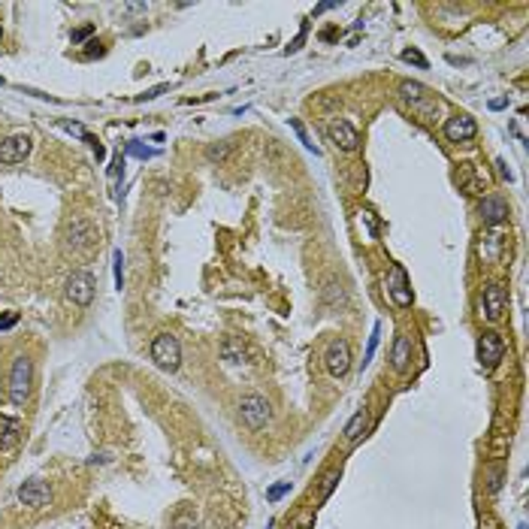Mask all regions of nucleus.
<instances>
[{
    "mask_svg": "<svg viewBox=\"0 0 529 529\" xmlns=\"http://www.w3.org/2000/svg\"><path fill=\"white\" fill-rule=\"evenodd\" d=\"M399 100L405 106H409L414 115L423 118V121H433L438 115V100L430 94V88H423L421 82H411V79H405L399 85Z\"/></svg>",
    "mask_w": 529,
    "mask_h": 529,
    "instance_id": "1",
    "label": "nucleus"
},
{
    "mask_svg": "<svg viewBox=\"0 0 529 529\" xmlns=\"http://www.w3.org/2000/svg\"><path fill=\"white\" fill-rule=\"evenodd\" d=\"M30 381H33V366L28 354H18L9 369V402L13 405H25L30 397Z\"/></svg>",
    "mask_w": 529,
    "mask_h": 529,
    "instance_id": "2",
    "label": "nucleus"
},
{
    "mask_svg": "<svg viewBox=\"0 0 529 529\" xmlns=\"http://www.w3.org/2000/svg\"><path fill=\"white\" fill-rule=\"evenodd\" d=\"M97 239H100V230L88 218H73L70 224H67L64 242H67L70 251H91Z\"/></svg>",
    "mask_w": 529,
    "mask_h": 529,
    "instance_id": "3",
    "label": "nucleus"
},
{
    "mask_svg": "<svg viewBox=\"0 0 529 529\" xmlns=\"http://www.w3.org/2000/svg\"><path fill=\"white\" fill-rule=\"evenodd\" d=\"M152 360L166 372H176L178 363H182V348H178V339L170 333H157L152 342Z\"/></svg>",
    "mask_w": 529,
    "mask_h": 529,
    "instance_id": "4",
    "label": "nucleus"
},
{
    "mask_svg": "<svg viewBox=\"0 0 529 529\" xmlns=\"http://www.w3.org/2000/svg\"><path fill=\"white\" fill-rule=\"evenodd\" d=\"M239 418L249 430H263L269 418H273V409H269V402L263 397L249 393V397H242V402H239Z\"/></svg>",
    "mask_w": 529,
    "mask_h": 529,
    "instance_id": "5",
    "label": "nucleus"
},
{
    "mask_svg": "<svg viewBox=\"0 0 529 529\" xmlns=\"http://www.w3.org/2000/svg\"><path fill=\"white\" fill-rule=\"evenodd\" d=\"M30 149H33V140L28 133H16V137L0 140V164H6V166L21 164L30 154Z\"/></svg>",
    "mask_w": 529,
    "mask_h": 529,
    "instance_id": "6",
    "label": "nucleus"
},
{
    "mask_svg": "<svg viewBox=\"0 0 529 529\" xmlns=\"http://www.w3.org/2000/svg\"><path fill=\"white\" fill-rule=\"evenodd\" d=\"M67 300L73 302V306H91L94 300V278L88 273H73L70 278H67Z\"/></svg>",
    "mask_w": 529,
    "mask_h": 529,
    "instance_id": "7",
    "label": "nucleus"
},
{
    "mask_svg": "<svg viewBox=\"0 0 529 529\" xmlns=\"http://www.w3.org/2000/svg\"><path fill=\"white\" fill-rule=\"evenodd\" d=\"M324 363H327L330 375L342 378L348 369H351V348H348V342L345 339H333L330 348H327V354H324Z\"/></svg>",
    "mask_w": 529,
    "mask_h": 529,
    "instance_id": "8",
    "label": "nucleus"
},
{
    "mask_svg": "<svg viewBox=\"0 0 529 529\" xmlns=\"http://www.w3.org/2000/svg\"><path fill=\"white\" fill-rule=\"evenodd\" d=\"M18 499H21V505H28V508H46V505L52 502V490H49L46 481L30 478L18 487Z\"/></svg>",
    "mask_w": 529,
    "mask_h": 529,
    "instance_id": "9",
    "label": "nucleus"
},
{
    "mask_svg": "<svg viewBox=\"0 0 529 529\" xmlns=\"http://www.w3.org/2000/svg\"><path fill=\"white\" fill-rule=\"evenodd\" d=\"M327 137H330V142L336 145V149H342V152H357L360 149V133H357V127L351 125V121H345V118L333 121V125L327 127Z\"/></svg>",
    "mask_w": 529,
    "mask_h": 529,
    "instance_id": "10",
    "label": "nucleus"
},
{
    "mask_svg": "<svg viewBox=\"0 0 529 529\" xmlns=\"http://www.w3.org/2000/svg\"><path fill=\"white\" fill-rule=\"evenodd\" d=\"M505 357V342L499 339V333H481L478 339V360L484 369H493Z\"/></svg>",
    "mask_w": 529,
    "mask_h": 529,
    "instance_id": "11",
    "label": "nucleus"
},
{
    "mask_svg": "<svg viewBox=\"0 0 529 529\" xmlns=\"http://www.w3.org/2000/svg\"><path fill=\"white\" fill-rule=\"evenodd\" d=\"M475 133H478V125L472 115H454L445 121L448 142H469V140H475Z\"/></svg>",
    "mask_w": 529,
    "mask_h": 529,
    "instance_id": "12",
    "label": "nucleus"
},
{
    "mask_svg": "<svg viewBox=\"0 0 529 529\" xmlns=\"http://www.w3.org/2000/svg\"><path fill=\"white\" fill-rule=\"evenodd\" d=\"M387 294L390 300L397 302V306H411V285L409 278H405V269L402 266H393L390 269V278H387Z\"/></svg>",
    "mask_w": 529,
    "mask_h": 529,
    "instance_id": "13",
    "label": "nucleus"
},
{
    "mask_svg": "<svg viewBox=\"0 0 529 529\" xmlns=\"http://www.w3.org/2000/svg\"><path fill=\"white\" fill-rule=\"evenodd\" d=\"M505 302H508V297H505V288L496 285V281H490V285L484 288V314H487L490 321H499L502 312H505Z\"/></svg>",
    "mask_w": 529,
    "mask_h": 529,
    "instance_id": "14",
    "label": "nucleus"
},
{
    "mask_svg": "<svg viewBox=\"0 0 529 529\" xmlns=\"http://www.w3.org/2000/svg\"><path fill=\"white\" fill-rule=\"evenodd\" d=\"M481 218H484V224H502L505 218H508V203H505L502 197H496V194H490V197H484L481 200Z\"/></svg>",
    "mask_w": 529,
    "mask_h": 529,
    "instance_id": "15",
    "label": "nucleus"
},
{
    "mask_svg": "<svg viewBox=\"0 0 529 529\" xmlns=\"http://www.w3.org/2000/svg\"><path fill=\"white\" fill-rule=\"evenodd\" d=\"M390 363L397 372H405L411 363V339L405 333H399L397 339H393V351H390Z\"/></svg>",
    "mask_w": 529,
    "mask_h": 529,
    "instance_id": "16",
    "label": "nucleus"
},
{
    "mask_svg": "<svg viewBox=\"0 0 529 529\" xmlns=\"http://www.w3.org/2000/svg\"><path fill=\"white\" fill-rule=\"evenodd\" d=\"M18 436H21V421L0 414V451H9V448H16V445H18Z\"/></svg>",
    "mask_w": 529,
    "mask_h": 529,
    "instance_id": "17",
    "label": "nucleus"
},
{
    "mask_svg": "<svg viewBox=\"0 0 529 529\" xmlns=\"http://www.w3.org/2000/svg\"><path fill=\"white\" fill-rule=\"evenodd\" d=\"M366 426H369V411H366V409H360V411L354 414V418L348 421V426H345V438H348V442H357V438L366 433Z\"/></svg>",
    "mask_w": 529,
    "mask_h": 529,
    "instance_id": "18",
    "label": "nucleus"
},
{
    "mask_svg": "<svg viewBox=\"0 0 529 529\" xmlns=\"http://www.w3.org/2000/svg\"><path fill=\"white\" fill-rule=\"evenodd\" d=\"M290 127H294V133H297V137H300V142H302V145H306V149H309V152H314V154H321V152H318V145H314V142L309 140V133H306V127H302V125H300V121H297V118H290Z\"/></svg>",
    "mask_w": 529,
    "mask_h": 529,
    "instance_id": "19",
    "label": "nucleus"
},
{
    "mask_svg": "<svg viewBox=\"0 0 529 529\" xmlns=\"http://www.w3.org/2000/svg\"><path fill=\"white\" fill-rule=\"evenodd\" d=\"M224 357L233 360V363H239V360H242V348H239V342H236V339H227V342H224Z\"/></svg>",
    "mask_w": 529,
    "mask_h": 529,
    "instance_id": "20",
    "label": "nucleus"
},
{
    "mask_svg": "<svg viewBox=\"0 0 529 529\" xmlns=\"http://www.w3.org/2000/svg\"><path fill=\"white\" fill-rule=\"evenodd\" d=\"M230 149H233V142H230V140H227V142H221V145H212V149H209V161H224Z\"/></svg>",
    "mask_w": 529,
    "mask_h": 529,
    "instance_id": "21",
    "label": "nucleus"
},
{
    "mask_svg": "<svg viewBox=\"0 0 529 529\" xmlns=\"http://www.w3.org/2000/svg\"><path fill=\"white\" fill-rule=\"evenodd\" d=\"M112 261H115V285L125 288V257H121V251H115Z\"/></svg>",
    "mask_w": 529,
    "mask_h": 529,
    "instance_id": "22",
    "label": "nucleus"
},
{
    "mask_svg": "<svg viewBox=\"0 0 529 529\" xmlns=\"http://www.w3.org/2000/svg\"><path fill=\"white\" fill-rule=\"evenodd\" d=\"M378 336H381V324H375V327H372V336H369V345H366V360H363V363H369V360H372L375 348H378Z\"/></svg>",
    "mask_w": 529,
    "mask_h": 529,
    "instance_id": "23",
    "label": "nucleus"
},
{
    "mask_svg": "<svg viewBox=\"0 0 529 529\" xmlns=\"http://www.w3.org/2000/svg\"><path fill=\"white\" fill-rule=\"evenodd\" d=\"M339 484V472H330L327 478H324V487H321V499H330V493H333V487Z\"/></svg>",
    "mask_w": 529,
    "mask_h": 529,
    "instance_id": "24",
    "label": "nucleus"
},
{
    "mask_svg": "<svg viewBox=\"0 0 529 529\" xmlns=\"http://www.w3.org/2000/svg\"><path fill=\"white\" fill-rule=\"evenodd\" d=\"M173 529H200V523L190 514H178L176 521H173Z\"/></svg>",
    "mask_w": 529,
    "mask_h": 529,
    "instance_id": "25",
    "label": "nucleus"
},
{
    "mask_svg": "<svg viewBox=\"0 0 529 529\" xmlns=\"http://www.w3.org/2000/svg\"><path fill=\"white\" fill-rule=\"evenodd\" d=\"M127 152L137 154V157H142V161H145V157H154V154H157L154 149H145V145H140V142H127Z\"/></svg>",
    "mask_w": 529,
    "mask_h": 529,
    "instance_id": "26",
    "label": "nucleus"
},
{
    "mask_svg": "<svg viewBox=\"0 0 529 529\" xmlns=\"http://www.w3.org/2000/svg\"><path fill=\"white\" fill-rule=\"evenodd\" d=\"M288 490H290V481H285V484H275V487H273V490H269V493H266V499H269V502H278V499H281V496H285V493H288Z\"/></svg>",
    "mask_w": 529,
    "mask_h": 529,
    "instance_id": "27",
    "label": "nucleus"
},
{
    "mask_svg": "<svg viewBox=\"0 0 529 529\" xmlns=\"http://www.w3.org/2000/svg\"><path fill=\"white\" fill-rule=\"evenodd\" d=\"M402 61H409V64H418V67H426V58L421 52H414V49H405L402 52Z\"/></svg>",
    "mask_w": 529,
    "mask_h": 529,
    "instance_id": "28",
    "label": "nucleus"
},
{
    "mask_svg": "<svg viewBox=\"0 0 529 529\" xmlns=\"http://www.w3.org/2000/svg\"><path fill=\"white\" fill-rule=\"evenodd\" d=\"M164 91H170V85H157V88H152V91L140 94V97H137V103H145V100H154V97H161Z\"/></svg>",
    "mask_w": 529,
    "mask_h": 529,
    "instance_id": "29",
    "label": "nucleus"
},
{
    "mask_svg": "<svg viewBox=\"0 0 529 529\" xmlns=\"http://www.w3.org/2000/svg\"><path fill=\"white\" fill-rule=\"evenodd\" d=\"M16 321H18V314H6V318H0V330H9V327H16Z\"/></svg>",
    "mask_w": 529,
    "mask_h": 529,
    "instance_id": "30",
    "label": "nucleus"
},
{
    "mask_svg": "<svg viewBox=\"0 0 529 529\" xmlns=\"http://www.w3.org/2000/svg\"><path fill=\"white\" fill-rule=\"evenodd\" d=\"M496 166H499V176L505 178V182H511L514 176H511V170H508V166H505V161H496Z\"/></svg>",
    "mask_w": 529,
    "mask_h": 529,
    "instance_id": "31",
    "label": "nucleus"
},
{
    "mask_svg": "<svg viewBox=\"0 0 529 529\" xmlns=\"http://www.w3.org/2000/svg\"><path fill=\"white\" fill-rule=\"evenodd\" d=\"M91 30H94V28H82V30H76V33H73V42H82V40H85Z\"/></svg>",
    "mask_w": 529,
    "mask_h": 529,
    "instance_id": "32",
    "label": "nucleus"
},
{
    "mask_svg": "<svg viewBox=\"0 0 529 529\" xmlns=\"http://www.w3.org/2000/svg\"><path fill=\"white\" fill-rule=\"evenodd\" d=\"M505 106H508V100H505V97H496V100H490V109H505Z\"/></svg>",
    "mask_w": 529,
    "mask_h": 529,
    "instance_id": "33",
    "label": "nucleus"
},
{
    "mask_svg": "<svg viewBox=\"0 0 529 529\" xmlns=\"http://www.w3.org/2000/svg\"><path fill=\"white\" fill-rule=\"evenodd\" d=\"M0 37H4V30H0Z\"/></svg>",
    "mask_w": 529,
    "mask_h": 529,
    "instance_id": "34",
    "label": "nucleus"
}]
</instances>
